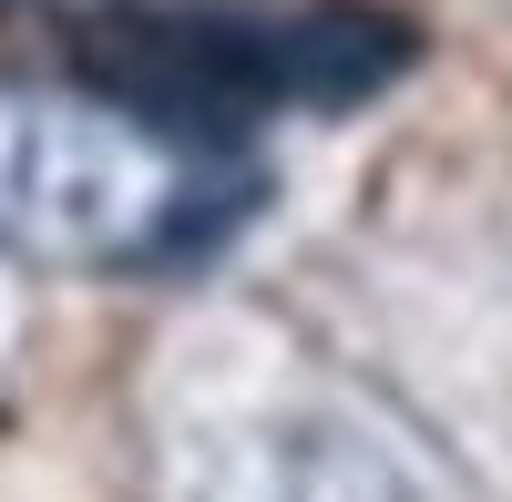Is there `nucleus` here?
I'll list each match as a JSON object with an SVG mask.
<instances>
[{"instance_id":"nucleus-4","label":"nucleus","mask_w":512,"mask_h":502,"mask_svg":"<svg viewBox=\"0 0 512 502\" xmlns=\"http://www.w3.org/2000/svg\"><path fill=\"white\" fill-rule=\"evenodd\" d=\"M21 11L72 21L82 41H93V31H123V21H175V11H195V0H21Z\"/></svg>"},{"instance_id":"nucleus-5","label":"nucleus","mask_w":512,"mask_h":502,"mask_svg":"<svg viewBox=\"0 0 512 502\" xmlns=\"http://www.w3.org/2000/svg\"><path fill=\"white\" fill-rule=\"evenodd\" d=\"M11 369H21V277L0 257V390H11Z\"/></svg>"},{"instance_id":"nucleus-2","label":"nucleus","mask_w":512,"mask_h":502,"mask_svg":"<svg viewBox=\"0 0 512 502\" xmlns=\"http://www.w3.org/2000/svg\"><path fill=\"white\" fill-rule=\"evenodd\" d=\"M256 216V164L164 134L93 82L0 72V257L41 277H164Z\"/></svg>"},{"instance_id":"nucleus-1","label":"nucleus","mask_w":512,"mask_h":502,"mask_svg":"<svg viewBox=\"0 0 512 502\" xmlns=\"http://www.w3.org/2000/svg\"><path fill=\"white\" fill-rule=\"evenodd\" d=\"M144 502H461L451 472L369 390L328 380L246 328H195L154 349L134 400Z\"/></svg>"},{"instance_id":"nucleus-3","label":"nucleus","mask_w":512,"mask_h":502,"mask_svg":"<svg viewBox=\"0 0 512 502\" xmlns=\"http://www.w3.org/2000/svg\"><path fill=\"white\" fill-rule=\"evenodd\" d=\"M420 62V31L369 0H318L287 21H226V11H175V21H123L82 41V82L134 103L164 134L226 144L256 113H349Z\"/></svg>"}]
</instances>
